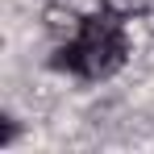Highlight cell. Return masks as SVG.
Listing matches in <instances>:
<instances>
[{
	"mask_svg": "<svg viewBox=\"0 0 154 154\" xmlns=\"http://www.w3.org/2000/svg\"><path fill=\"white\" fill-rule=\"evenodd\" d=\"M125 29H121V17L117 13H96V17H83L71 42H63L58 54H54V67L63 71H75L83 79H108L125 67Z\"/></svg>",
	"mask_w": 154,
	"mask_h": 154,
	"instance_id": "cell-1",
	"label": "cell"
},
{
	"mask_svg": "<svg viewBox=\"0 0 154 154\" xmlns=\"http://www.w3.org/2000/svg\"><path fill=\"white\" fill-rule=\"evenodd\" d=\"M104 8H108V13H117V17L125 21L129 13H142V8H146V0H108Z\"/></svg>",
	"mask_w": 154,
	"mask_h": 154,
	"instance_id": "cell-2",
	"label": "cell"
}]
</instances>
